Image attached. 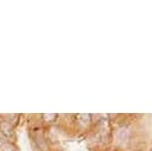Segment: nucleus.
Instances as JSON below:
<instances>
[{"instance_id": "2", "label": "nucleus", "mask_w": 152, "mask_h": 151, "mask_svg": "<svg viewBox=\"0 0 152 151\" xmlns=\"http://www.w3.org/2000/svg\"><path fill=\"white\" fill-rule=\"evenodd\" d=\"M2 146H4V151H14L13 150L14 147H13V145L11 143H5Z\"/></svg>"}, {"instance_id": "1", "label": "nucleus", "mask_w": 152, "mask_h": 151, "mask_svg": "<svg viewBox=\"0 0 152 151\" xmlns=\"http://www.w3.org/2000/svg\"><path fill=\"white\" fill-rule=\"evenodd\" d=\"M57 117H58L57 114H43V115H42V118H43L45 121H55Z\"/></svg>"}, {"instance_id": "3", "label": "nucleus", "mask_w": 152, "mask_h": 151, "mask_svg": "<svg viewBox=\"0 0 152 151\" xmlns=\"http://www.w3.org/2000/svg\"><path fill=\"white\" fill-rule=\"evenodd\" d=\"M150 151H152V149H151V150H150Z\"/></svg>"}]
</instances>
